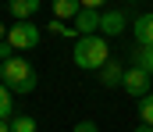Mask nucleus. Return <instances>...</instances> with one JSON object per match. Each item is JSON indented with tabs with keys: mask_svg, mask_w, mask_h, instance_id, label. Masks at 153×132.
<instances>
[{
	"mask_svg": "<svg viewBox=\"0 0 153 132\" xmlns=\"http://www.w3.org/2000/svg\"><path fill=\"white\" fill-rule=\"evenodd\" d=\"M53 22H64L68 25V18H78V11H82V4L78 0H53Z\"/></svg>",
	"mask_w": 153,
	"mask_h": 132,
	"instance_id": "nucleus-9",
	"label": "nucleus"
},
{
	"mask_svg": "<svg viewBox=\"0 0 153 132\" xmlns=\"http://www.w3.org/2000/svg\"><path fill=\"white\" fill-rule=\"evenodd\" d=\"M135 132H153L150 125H143V122H139V125H135Z\"/></svg>",
	"mask_w": 153,
	"mask_h": 132,
	"instance_id": "nucleus-19",
	"label": "nucleus"
},
{
	"mask_svg": "<svg viewBox=\"0 0 153 132\" xmlns=\"http://www.w3.org/2000/svg\"><path fill=\"white\" fill-rule=\"evenodd\" d=\"M100 18H103V11L100 7H82L75 18V36H100Z\"/></svg>",
	"mask_w": 153,
	"mask_h": 132,
	"instance_id": "nucleus-5",
	"label": "nucleus"
},
{
	"mask_svg": "<svg viewBox=\"0 0 153 132\" xmlns=\"http://www.w3.org/2000/svg\"><path fill=\"white\" fill-rule=\"evenodd\" d=\"M71 61L82 72H100L111 61V43L103 36H78L75 46H71Z\"/></svg>",
	"mask_w": 153,
	"mask_h": 132,
	"instance_id": "nucleus-1",
	"label": "nucleus"
},
{
	"mask_svg": "<svg viewBox=\"0 0 153 132\" xmlns=\"http://www.w3.org/2000/svg\"><path fill=\"white\" fill-rule=\"evenodd\" d=\"M7 125H11V132H39L36 118H29V114H14Z\"/></svg>",
	"mask_w": 153,
	"mask_h": 132,
	"instance_id": "nucleus-13",
	"label": "nucleus"
},
{
	"mask_svg": "<svg viewBox=\"0 0 153 132\" xmlns=\"http://www.w3.org/2000/svg\"><path fill=\"white\" fill-rule=\"evenodd\" d=\"M121 89H125L128 96H135V100H143V96H150V93H153V89H150V75H146L143 68H128Z\"/></svg>",
	"mask_w": 153,
	"mask_h": 132,
	"instance_id": "nucleus-4",
	"label": "nucleus"
},
{
	"mask_svg": "<svg viewBox=\"0 0 153 132\" xmlns=\"http://www.w3.org/2000/svg\"><path fill=\"white\" fill-rule=\"evenodd\" d=\"M132 32H135V46H153V11L132 22Z\"/></svg>",
	"mask_w": 153,
	"mask_h": 132,
	"instance_id": "nucleus-8",
	"label": "nucleus"
},
{
	"mask_svg": "<svg viewBox=\"0 0 153 132\" xmlns=\"http://www.w3.org/2000/svg\"><path fill=\"white\" fill-rule=\"evenodd\" d=\"M139 122H143V125H150V129H153V93H150V96H143V100H139Z\"/></svg>",
	"mask_w": 153,
	"mask_h": 132,
	"instance_id": "nucleus-14",
	"label": "nucleus"
},
{
	"mask_svg": "<svg viewBox=\"0 0 153 132\" xmlns=\"http://www.w3.org/2000/svg\"><path fill=\"white\" fill-rule=\"evenodd\" d=\"M71 132H100V125L89 122V118H82V122H75V129H71Z\"/></svg>",
	"mask_w": 153,
	"mask_h": 132,
	"instance_id": "nucleus-16",
	"label": "nucleus"
},
{
	"mask_svg": "<svg viewBox=\"0 0 153 132\" xmlns=\"http://www.w3.org/2000/svg\"><path fill=\"white\" fill-rule=\"evenodd\" d=\"M7 11H11L18 22H32V14L39 11V0H11Z\"/></svg>",
	"mask_w": 153,
	"mask_h": 132,
	"instance_id": "nucleus-10",
	"label": "nucleus"
},
{
	"mask_svg": "<svg viewBox=\"0 0 153 132\" xmlns=\"http://www.w3.org/2000/svg\"><path fill=\"white\" fill-rule=\"evenodd\" d=\"M39 40H43V32H39L36 22H14L7 29V43L14 46V50H36Z\"/></svg>",
	"mask_w": 153,
	"mask_h": 132,
	"instance_id": "nucleus-3",
	"label": "nucleus"
},
{
	"mask_svg": "<svg viewBox=\"0 0 153 132\" xmlns=\"http://www.w3.org/2000/svg\"><path fill=\"white\" fill-rule=\"evenodd\" d=\"M50 32H53V36H64V40H78L75 29H71V25H64V22H50Z\"/></svg>",
	"mask_w": 153,
	"mask_h": 132,
	"instance_id": "nucleus-15",
	"label": "nucleus"
},
{
	"mask_svg": "<svg viewBox=\"0 0 153 132\" xmlns=\"http://www.w3.org/2000/svg\"><path fill=\"white\" fill-rule=\"evenodd\" d=\"M7 29H11V25H4V22H0V43L7 40Z\"/></svg>",
	"mask_w": 153,
	"mask_h": 132,
	"instance_id": "nucleus-18",
	"label": "nucleus"
},
{
	"mask_svg": "<svg viewBox=\"0 0 153 132\" xmlns=\"http://www.w3.org/2000/svg\"><path fill=\"white\" fill-rule=\"evenodd\" d=\"M125 72H128V68H125L117 57H111V61H107V64L96 72V79H100V86L114 89V86H121V82H125Z\"/></svg>",
	"mask_w": 153,
	"mask_h": 132,
	"instance_id": "nucleus-6",
	"label": "nucleus"
},
{
	"mask_svg": "<svg viewBox=\"0 0 153 132\" xmlns=\"http://www.w3.org/2000/svg\"><path fill=\"white\" fill-rule=\"evenodd\" d=\"M125 29H128V14H125V11H103V18H100L103 40H107V36H121Z\"/></svg>",
	"mask_w": 153,
	"mask_h": 132,
	"instance_id": "nucleus-7",
	"label": "nucleus"
},
{
	"mask_svg": "<svg viewBox=\"0 0 153 132\" xmlns=\"http://www.w3.org/2000/svg\"><path fill=\"white\" fill-rule=\"evenodd\" d=\"M0 82L11 89V93L29 96V93H36L39 75H36V68H32L25 57H11V61H4V64H0Z\"/></svg>",
	"mask_w": 153,
	"mask_h": 132,
	"instance_id": "nucleus-2",
	"label": "nucleus"
},
{
	"mask_svg": "<svg viewBox=\"0 0 153 132\" xmlns=\"http://www.w3.org/2000/svg\"><path fill=\"white\" fill-rule=\"evenodd\" d=\"M132 68H143L153 79V46H135L132 50Z\"/></svg>",
	"mask_w": 153,
	"mask_h": 132,
	"instance_id": "nucleus-11",
	"label": "nucleus"
},
{
	"mask_svg": "<svg viewBox=\"0 0 153 132\" xmlns=\"http://www.w3.org/2000/svg\"><path fill=\"white\" fill-rule=\"evenodd\" d=\"M0 132H11V125H7V122H0Z\"/></svg>",
	"mask_w": 153,
	"mask_h": 132,
	"instance_id": "nucleus-20",
	"label": "nucleus"
},
{
	"mask_svg": "<svg viewBox=\"0 0 153 132\" xmlns=\"http://www.w3.org/2000/svg\"><path fill=\"white\" fill-rule=\"evenodd\" d=\"M11 57H14V46L4 40V43H0V64H4V61H11Z\"/></svg>",
	"mask_w": 153,
	"mask_h": 132,
	"instance_id": "nucleus-17",
	"label": "nucleus"
},
{
	"mask_svg": "<svg viewBox=\"0 0 153 132\" xmlns=\"http://www.w3.org/2000/svg\"><path fill=\"white\" fill-rule=\"evenodd\" d=\"M14 118V93L0 82V122H11Z\"/></svg>",
	"mask_w": 153,
	"mask_h": 132,
	"instance_id": "nucleus-12",
	"label": "nucleus"
}]
</instances>
